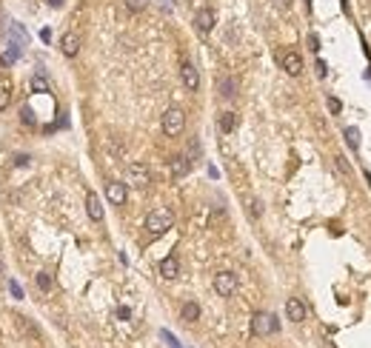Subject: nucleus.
<instances>
[{"label":"nucleus","mask_w":371,"mask_h":348,"mask_svg":"<svg viewBox=\"0 0 371 348\" xmlns=\"http://www.w3.org/2000/svg\"><path fill=\"white\" fill-rule=\"evenodd\" d=\"M214 20H217V18H214V12H212V9H200V12L195 15V26H197V32H212V29H214Z\"/></svg>","instance_id":"obj_9"},{"label":"nucleus","mask_w":371,"mask_h":348,"mask_svg":"<svg viewBox=\"0 0 371 348\" xmlns=\"http://www.w3.org/2000/svg\"><path fill=\"white\" fill-rule=\"evenodd\" d=\"M37 286L43 288V291H49V288H52V280H49V274H46V271H40V274H37Z\"/></svg>","instance_id":"obj_21"},{"label":"nucleus","mask_w":371,"mask_h":348,"mask_svg":"<svg viewBox=\"0 0 371 348\" xmlns=\"http://www.w3.org/2000/svg\"><path fill=\"white\" fill-rule=\"evenodd\" d=\"M86 208H88V217L91 220H103V205H100V197L95 194V191H88V197H86Z\"/></svg>","instance_id":"obj_12"},{"label":"nucleus","mask_w":371,"mask_h":348,"mask_svg":"<svg viewBox=\"0 0 371 348\" xmlns=\"http://www.w3.org/2000/svg\"><path fill=\"white\" fill-rule=\"evenodd\" d=\"M49 3H52V6H60V3H63V0H49Z\"/></svg>","instance_id":"obj_30"},{"label":"nucleus","mask_w":371,"mask_h":348,"mask_svg":"<svg viewBox=\"0 0 371 348\" xmlns=\"http://www.w3.org/2000/svg\"><path fill=\"white\" fill-rule=\"evenodd\" d=\"M20 120H23L26 126H32V123H35V114H32V108H29V106H23V108H20Z\"/></svg>","instance_id":"obj_22"},{"label":"nucleus","mask_w":371,"mask_h":348,"mask_svg":"<svg viewBox=\"0 0 371 348\" xmlns=\"http://www.w3.org/2000/svg\"><path fill=\"white\" fill-rule=\"evenodd\" d=\"M180 314H183V320H186V322H195L197 317H200V305H197V303H186Z\"/></svg>","instance_id":"obj_18"},{"label":"nucleus","mask_w":371,"mask_h":348,"mask_svg":"<svg viewBox=\"0 0 371 348\" xmlns=\"http://www.w3.org/2000/svg\"><path fill=\"white\" fill-rule=\"evenodd\" d=\"M60 52L66 54V57H77V52H80V37L74 35V32H66V35L60 37Z\"/></svg>","instance_id":"obj_8"},{"label":"nucleus","mask_w":371,"mask_h":348,"mask_svg":"<svg viewBox=\"0 0 371 348\" xmlns=\"http://www.w3.org/2000/svg\"><path fill=\"white\" fill-rule=\"evenodd\" d=\"M274 6H277V9H289V6H292V0H274Z\"/></svg>","instance_id":"obj_28"},{"label":"nucleus","mask_w":371,"mask_h":348,"mask_svg":"<svg viewBox=\"0 0 371 348\" xmlns=\"http://www.w3.org/2000/svg\"><path fill=\"white\" fill-rule=\"evenodd\" d=\"M32 89L35 91H49V80H46L43 74H35V77H32Z\"/></svg>","instance_id":"obj_20"},{"label":"nucleus","mask_w":371,"mask_h":348,"mask_svg":"<svg viewBox=\"0 0 371 348\" xmlns=\"http://www.w3.org/2000/svg\"><path fill=\"white\" fill-rule=\"evenodd\" d=\"M183 126H186V114L180 108H168L166 114H163V132L168 137H177V134L183 132Z\"/></svg>","instance_id":"obj_2"},{"label":"nucleus","mask_w":371,"mask_h":348,"mask_svg":"<svg viewBox=\"0 0 371 348\" xmlns=\"http://www.w3.org/2000/svg\"><path fill=\"white\" fill-rule=\"evenodd\" d=\"M214 291L220 297H231L237 291V277L231 274V271H220V274L214 277Z\"/></svg>","instance_id":"obj_4"},{"label":"nucleus","mask_w":371,"mask_h":348,"mask_svg":"<svg viewBox=\"0 0 371 348\" xmlns=\"http://www.w3.org/2000/svg\"><path fill=\"white\" fill-rule=\"evenodd\" d=\"M248 205H251V214H254V217H260V214H263V203H260V200H251Z\"/></svg>","instance_id":"obj_25"},{"label":"nucleus","mask_w":371,"mask_h":348,"mask_svg":"<svg viewBox=\"0 0 371 348\" xmlns=\"http://www.w3.org/2000/svg\"><path fill=\"white\" fill-rule=\"evenodd\" d=\"M129 183H132V186H137V188H146L151 183L149 169H146L143 163H132V166H129Z\"/></svg>","instance_id":"obj_5"},{"label":"nucleus","mask_w":371,"mask_h":348,"mask_svg":"<svg viewBox=\"0 0 371 348\" xmlns=\"http://www.w3.org/2000/svg\"><path fill=\"white\" fill-rule=\"evenodd\" d=\"M168 169H171V177H183V174H189V169H192V160H189L186 154H177Z\"/></svg>","instance_id":"obj_13"},{"label":"nucleus","mask_w":371,"mask_h":348,"mask_svg":"<svg viewBox=\"0 0 371 348\" xmlns=\"http://www.w3.org/2000/svg\"><path fill=\"white\" fill-rule=\"evenodd\" d=\"M280 328L277 325V317L274 314H254V320H251V331L254 334H260V337H265V334H274V331Z\"/></svg>","instance_id":"obj_3"},{"label":"nucleus","mask_w":371,"mask_h":348,"mask_svg":"<svg viewBox=\"0 0 371 348\" xmlns=\"http://www.w3.org/2000/svg\"><path fill=\"white\" fill-rule=\"evenodd\" d=\"M280 63H283V69L292 74V77H297V74L303 72V57L297 52H283L280 54Z\"/></svg>","instance_id":"obj_7"},{"label":"nucleus","mask_w":371,"mask_h":348,"mask_svg":"<svg viewBox=\"0 0 371 348\" xmlns=\"http://www.w3.org/2000/svg\"><path fill=\"white\" fill-rule=\"evenodd\" d=\"M328 108H331V111H334V114H337V111L343 108V103H340V100H337V97H328Z\"/></svg>","instance_id":"obj_26"},{"label":"nucleus","mask_w":371,"mask_h":348,"mask_svg":"<svg viewBox=\"0 0 371 348\" xmlns=\"http://www.w3.org/2000/svg\"><path fill=\"white\" fill-rule=\"evenodd\" d=\"M146 3H149V0H126V6H129L132 12H143L146 9Z\"/></svg>","instance_id":"obj_23"},{"label":"nucleus","mask_w":371,"mask_h":348,"mask_svg":"<svg viewBox=\"0 0 371 348\" xmlns=\"http://www.w3.org/2000/svg\"><path fill=\"white\" fill-rule=\"evenodd\" d=\"M106 197H109V203H115V205H123L126 203V186L123 183H106Z\"/></svg>","instance_id":"obj_10"},{"label":"nucleus","mask_w":371,"mask_h":348,"mask_svg":"<svg viewBox=\"0 0 371 348\" xmlns=\"http://www.w3.org/2000/svg\"><path fill=\"white\" fill-rule=\"evenodd\" d=\"M9 100H12V89L6 86V83H0V111L9 108Z\"/></svg>","instance_id":"obj_19"},{"label":"nucleus","mask_w":371,"mask_h":348,"mask_svg":"<svg viewBox=\"0 0 371 348\" xmlns=\"http://www.w3.org/2000/svg\"><path fill=\"white\" fill-rule=\"evenodd\" d=\"M309 49H311V52H317V49H320V37L317 35H309Z\"/></svg>","instance_id":"obj_27"},{"label":"nucleus","mask_w":371,"mask_h":348,"mask_svg":"<svg viewBox=\"0 0 371 348\" xmlns=\"http://www.w3.org/2000/svg\"><path fill=\"white\" fill-rule=\"evenodd\" d=\"M217 89H220V97L231 100V97H234V94H237V80H234V77H229V74H226V77H220V80H217Z\"/></svg>","instance_id":"obj_14"},{"label":"nucleus","mask_w":371,"mask_h":348,"mask_svg":"<svg viewBox=\"0 0 371 348\" xmlns=\"http://www.w3.org/2000/svg\"><path fill=\"white\" fill-rule=\"evenodd\" d=\"M26 163H29L26 154H18V157H15V166H26Z\"/></svg>","instance_id":"obj_29"},{"label":"nucleus","mask_w":371,"mask_h":348,"mask_svg":"<svg viewBox=\"0 0 371 348\" xmlns=\"http://www.w3.org/2000/svg\"><path fill=\"white\" fill-rule=\"evenodd\" d=\"M286 314H289V320H292V322H303V320H306V308H303V303L297 300V297H292V300L286 303Z\"/></svg>","instance_id":"obj_11"},{"label":"nucleus","mask_w":371,"mask_h":348,"mask_svg":"<svg viewBox=\"0 0 371 348\" xmlns=\"http://www.w3.org/2000/svg\"><path fill=\"white\" fill-rule=\"evenodd\" d=\"M345 143H348L351 152H360V129L348 126V129H345Z\"/></svg>","instance_id":"obj_17"},{"label":"nucleus","mask_w":371,"mask_h":348,"mask_svg":"<svg viewBox=\"0 0 371 348\" xmlns=\"http://www.w3.org/2000/svg\"><path fill=\"white\" fill-rule=\"evenodd\" d=\"M180 77H183V86H186L189 91H197V89H200V74H197L195 63L186 60L183 66H180Z\"/></svg>","instance_id":"obj_6"},{"label":"nucleus","mask_w":371,"mask_h":348,"mask_svg":"<svg viewBox=\"0 0 371 348\" xmlns=\"http://www.w3.org/2000/svg\"><path fill=\"white\" fill-rule=\"evenodd\" d=\"M217 126H220L223 134H231L234 132V126H237V114H234V111H223L220 120H217Z\"/></svg>","instance_id":"obj_16"},{"label":"nucleus","mask_w":371,"mask_h":348,"mask_svg":"<svg viewBox=\"0 0 371 348\" xmlns=\"http://www.w3.org/2000/svg\"><path fill=\"white\" fill-rule=\"evenodd\" d=\"M174 225V214L168 211V208H157V211H151L149 217H146V228H149L151 234H163L168 231Z\"/></svg>","instance_id":"obj_1"},{"label":"nucleus","mask_w":371,"mask_h":348,"mask_svg":"<svg viewBox=\"0 0 371 348\" xmlns=\"http://www.w3.org/2000/svg\"><path fill=\"white\" fill-rule=\"evenodd\" d=\"M334 166H337L340 171H343V174H351V169H348V163H345V157H340V154L334 157Z\"/></svg>","instance_id":"obj_24"},{"label":"nucleus","mask_w":371,"mask_h":348,"mask_svg":"<svg viewBox=\"0 0 371 348\" xmlns=\"http://www.w3.org/2000/svg\"><path fill=\"white\" fill-rule=\"evenodd\" d=\"M160 274L166 277V280H174L177 274H180V263H177V257H166L163 263H160Z\"/></svg>","instance_id":"obj_15"}]
</instances>
